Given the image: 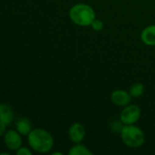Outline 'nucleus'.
Wrapping results in <instances>:
<instances>
[{"label":"nucleus","instance_id":"f257e3e1","mask_svg":"<svg viewBox=\"0 0 155 155\" xmlns=\"http://www.w3.org/2000/svg\"><path fill=\"white\" fill-rule=\"evenodd\" d=\"M26 137L29 147L33 152L37 153H48L54 146V138L52 134L45 129H32Z\"/></svg>","mask_w":155,"mask_h":155},{"label":"nucleus","instance_id":"f03ea898","mask_svg":"<svg viewBox=\"0 0 155 155\" xmlns=\"http://www.w3.org/2000/svg\"><path fill=\"white\" fill-rule=\"evenodd\" d=\"M70 20L79 26H89L91 25L93 20L96 18L94 9L83 3H79L71 6L69 12Z\"/></svg>","mask_w":155,"mask_h":155},{"label":"nucleus","instance_id":"7ed1b4c3","mask_svg":"<svg viewBox=\"0 0 155 155\" xmlns=\"http://www.w3.org/2000/svg\"><path fill=\"white\" fill-rule=\"evenodd\" d=\"M121 137L122 143L131 148H139L143 146L145 142L143 131L134 124L124 125L121 132Z\"/></svg>","mask_w":155,"mask_h":155},{"label":"nucleus","instance_id":"20e7f679","mask_svg":"<svg viewBox=\"0 0 155 155\" xmlns=\"http://www.w3.org/2000/svg\"><path fill=\"white\" fill-rule=\"evenodd\" d=\"M142 111L141 108L136 104H128L124 106L123 110L121 113L120 120L123 123L124 125L134 124L141 118Z\"/></svg>","mask_w":155,"mask_h":155},{"label":"nucleus","instance_id":"39448f33","mask_svg":"<svg viewBox=\"0 0 155 155\" xmlns=\"http://www.w3.org/2000/svg\"><path fill=\"white\" fill-rule=\"evenodd\" d=\"M4 143L10 152H16L22 146V135L16 130H8L4 135Z\"/></svg>","mask_w":155,"mask_h":155},{"label":"nucleus","instance_id":"423d86ee","mask_svg":"<svg viewBox=\"0 0 155 155\" xmlns=\"http://www.w3.org/2000/svg\"><path fill=\"white\" fill-rule=\"evenodd\" d=\"M86 135V130L80 123H74L69 128V137L74 143H80Z\"/></svg>","mask_w":155,"mask_h":155},{"label":"nucleus","instance_id":"0eeeda50","mask_svg":"<svg viewBox=\"0 0 155 155\" xmlns=\"http://www.w3.org/2000/svg\"><path fill=\"white\" fill-rule=\"evenodd\" d=\"M132 95L130 93L124 91V90H115L111 93V102L118 106L124 107L131 104L132 101Z\"/></svg>","mask_w":155,"mask_h":155},{"label":"nucleus","instance_id":"6e6552de","mask_svg":"<svg viewBox=\"0 0 155 155\" xmlns=\"http://www.w3.org/2000/svg\"><path fill=\"white\" fill-rule=\"evenodd\" d=\"M15 119V114L12 107L6 104H0V122L5 123L6 125H10Z\"/></svg>","mask_w":155,"mask_h":155},{"label":"nucleus","instance_id":"1a4fd4ad","mask_svg":"<svg viewBox=\"0 0 155 155\" xmlns=\"http://www.w3.org/2000/svg\"><path fill=\"white\" fill-rule=\"evenodd\" d=\"M141 40L149 46H155V25L145 27L141 33Z\"/></svg>","mask_w":155,"mask_h":155},{"label":"nucleus","instance_id":"9d476101","mask_svg":"<svg viewBox=\"0 0 155 155\" xmlns=\"http://www.w3.org/2000/svg\"><path fill=\"white\" fill-rule=\"evenodd\" d=\"M16 130L22 135L27 136L29 133L32 131V124L26 117H20L16 121L15 124Z\"/></svg>","mask_w":155,"mask_h":155},{"label":"nucleus","instance_id":"9b49d317","mask_svg":"<svg viewBox=\"0 0 155 155\" xmlns=\"http://www.w3.org/2000/svg\"><path fill=\"white\" fill-rule=\"evenodd\" d=\"M69 155H93V153L90 151L85 145L81 143H76L75 146L71 147L69 152Z\"/></svg>","mask_w":155,"mask_h":155},{"label":"nucleus","instance_id":"f8f14e48","mask_svg":"<svg viewBox=\"0 0 155 155\" xmlns=\"http://www.w3.org/2000/svg\"><path fill=\"white\" fill-rule=\"evenodd\" d=\"M144 90H145L144 85L142 83H136L131 86L129 93L132 98H138V97H141L144 94Z\"/></svg>","mask_w":155,"mask_h":155},{"label":"nucleus","instance_id":"ddd939ff","mask_svg":"<svg viewBox=\"0 0 155 155\" xmlns=\"http://www.w3.org/2000/svg\"><path fill=\"white\" fill-rule=\"evenodd\" d=\"M90 26H91V28H92L94 31H96V32H100V31H101V30L103 29V27H104V24H103V22H102L100 19H97V18H95V19L93 20V22L91 23Z\"/></svg>","mask_w":155,"mask_h":155},{"label":"nucleus","instance_id":"4468645a","mask_svg":"<svg viewBox=\"0 0 155 155\" xmlns=\"http://www.w3.org/2000/svg\"><path fill=\"white\" fill-rule=\"evenodd\" d=\"M123 126H124L123 123L120 120V122L114 121V122L111 124V130H112L113 132H115V133H117V132H120V133H121L122 130V128H123Z\"/></svg>","mask_w":155,"mask_h":155},{"label":"nucleus","instance_id":"2eb2a0df","mask_svg":"<svg viewBox=\"0 0 155 155\" xmlns=\"http://www.w3.org/2000/svg\"><path fill=\"white\" fill-rule=\"evenodd\" d=\"M16 153V155H32L33 153V151H32V149L29 147V148H27V147H25V146H21L17 151H16L15 152Z\"/></svg>","mask_w":155,"mask_h":155},{"label":"nucleus","instance_id":"dca6fc26","mask_svg":"<svg viewBox=\"0 0 155 155\" xmlns=\"http://www.w3.org/2000/svg\"><path fill=\"white\" fill-rule=\"evenodd\" d=\"M7 126H8V125H6L5 123L0 122V137H4L6 131H7V129H6Z\"/></svg>","mask_w":155,"mask_h":155},{"label":"nucleus","instance_id":"f3484780","mask_svg":"<svg viewBox=\"0 0 155 155\" xmlns=\"http://www.w3.org/2000/svg\"><path fill=\"white\" fill-rule=\"evenodd\" d=\"M10 153H5V152H3V153H0V155H9Z\"/></svg>","mask_w":155,"mask_h":155},{"label":"nucleus","instance_id":"a211bd4d","mask_svg":"<svg viewBox=\"0 0 155 155\" xmlns=\"http://www.w3.org/2000/svg\"><path fill=\"white\" fill-rule=\"evenodd\" d=\"M52 154H53V155H55V154H59V155H62V153H52Z\"/></svg>","mask_w":155,"mask_h":155}]
</instances>
